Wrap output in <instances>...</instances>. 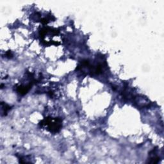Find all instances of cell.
Instances as JSON below:
<instances>
[{"label": "cell", "instance_id": "1", "mask_svg": "<svg viewBox=\"0 0 164 164\" xmlns=\"http://www.w3.org/2000/svg\"><path fill=\"white\" fill-rule=\"evenodd\" d=\"M40 127L51 133H57L62 128V120L59 117H48L42 120L39 123Z\"/></svg>", "mask_w": 164, "mask_h": 164}, {"label": "cell", "instance_id": "2", "mask_svg": "<svg viewBox=\"0 0 164 164\" xmlns=\"http://www.w3.org/2000/svg\"><path fill=\"white\" fill-rule=\"evenodd\" d=\"M33 83V82H32L26 85H19L16 88V91L18 92V93L20 95L24 96V95L27 94L28 92V91L32 89Z\"/></svg>", "mask_w": 164, "mask_h": 164}, {"label": "cell", "instance_id": "3", "mask_svg": "<svg viewBox=\"0 0 164 164\" xmlns=\"http://www.w3.org/2000/svg\"><path fill=\"white\" fill-rule=\"evenodd\" d=\"M149 157L148 158V163H158L160 161V157L158 156L156 149H153L149 153Z\"/></svg>", "mask_w": 164, "mask_h": 164}, {"label": "cell", "instance_id": "4", "mask_svg": "<svg viewBox=\"0 0 164 164\" xmlns=\"http://www.w3.org/2000/svg\"><path fill=\"white\" fill-rule=\"evenodd\" d=\"M2 108L3 113L4 114V115H6L7 114V112L11 109L10 106H8L7 104L4 103L3 102L2 103Z\"/></svg>", "mask_w": 164, "mask_h": 164}, {"label": "cell", "instance_id": "5", "mask_svg": "<svg viewBox=\"0 0 164 164\" xmlns=\"http://www.w3.org/2000/svg\"><path fill=\"white\" fill-rule=\"evenodd\" d=\"M6 57H7V58H12V55L11 51H8V52L6 53Z\"/></svg>", "mask_w": 164, "mask_h": 164}]
</instances>
